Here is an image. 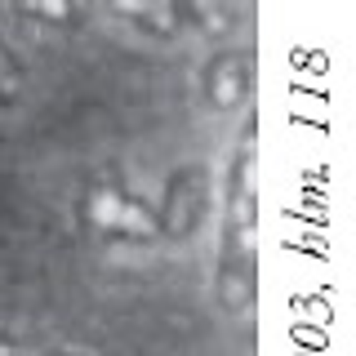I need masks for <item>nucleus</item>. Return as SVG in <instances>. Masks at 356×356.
I'll return each mask as SVG.
<instances>
[{
	"label": "nucleus",
	"mask_w": 356,
	"mask_h": 356,
	"mask_svg": "<svg viewBox=\"0 0 356 356\" xmlns=\"http://www.w3.org/2000/svg\"><path fill=\"white\" fill-rule=\"evenodd\" d=\"M218 294L227 312L254 307V120L241 134L227 178V245L218 267Z\"/></svg>",
	"instance_id": "1"
},
{
	"label": "nucleus",
	"mask_w": 356,
	"mask_h": 356,
	"mask_svg": "<svg viewBox=\"0 0 356 356\" xmlns=\"http://www.w3.org/2000/svg\"><path fill=\"white\" fill-rule=\"evenodd\" d=\"M85 222L103 236H129L143 241L156 232V214L138 196H129L116 178H94L85 192Z\"/></svg>",
	"instance_id": "2"
},
{
	"label": "nucleus",
	"mask_w": 356,
	"mask_h": 356,
	"mask_svg": "<svg viewBox=\"0 0 356 356\" xmlns=\"http://www.w3.org/2000/svg\"><path fill=\"white\" fill-rule=\"evenodd\" d=\"M205 200H209V183H205V170L200 165H187L170 178L165 187V205H161V232L170 241H187L192 232L200 227V214H205Z\"/></svg>",
	"instance_id": "3"
},
{
	"label": "nucleus",
	"mask_w": 356,
	"mask_h": 356,
	"mask_svg": "<svg viewBox=\"0 0 356 356\" xmlns=\"http://www.w3.org/2000/svg\"><path fill=\"white\" fill-rule=\"evenodd\" d=\"M254 89V58L250 54H218L205 67V98L209 107H241Z\"/></svg>",
	"instance_id": "4"
},
{
	"label": "nucleus",
	"mask_w": 356,
	"mask_h": 356,
	"mask_svg": "<svg viewBox=\"0 0 356 356\" xmlns=\"http://www.w3.org/2000/svg\"><path fill=\"white\" fill-rule=\"evenodd\" d=\"M120 14L129 22H138L143 31H152V36H174L178 27H183V14H178V5H120Z\"/></svg>",
	"instance_id": "5"
},
{
	"label": "nucleus",
	"mask_w": 356,
	"mask_h": 356,
	"mask_svg": "<svg viewBox=\"0 0 356 356\" xmlns=\"http://www.w3.org/2000/svg\"><path fill=\"white\" fill-rule=\"evenodd\" d=\"M22 85H27V76H22V63L14 58V54L0 44V107H14Z\"/></svg>",
	"instance_id": "6"
},
{
	"label": "nucleus",
	"mask_w": 356,
	"mask_h": 356,
	"mask_svg": "<svg viewBox=\"0 0 356 356\" xmlns=\"http://www.w3.org/2000/svg\"><path fill=\"white\" fill-rule=\"evenodd\" d=\"M178 14H183V18H192V22H200L205 31H222V27L232 22L227 9H209V5H183Z\"/></svg>",
	"instance_id": "7"
},
{
	"label": "nucleus",
	"mask_w": 356,
	"mask_h": 356,
	"mask_svg": "<svg viewBox=\"0 0 356 356\" xmlns=\"http://www.w3.org/2000/svg\"><path fill=\"white\" fill-rule=\"evenodd\" d=\"M22 14L40 18V22H76V18H81V9H72V5H27Z\"/></svg>",
	"instance_id": "8"
},
{
	"label": "nucleus",
	"mask_w": 356,
	"mask_h": 356,
	"mask_svg": "<svg viewBox=\"0 0 356 356\" xmlns=\"http://www.w3.org/2000/svg\"><path fill=\"white\" fill-rule=\"evenodd\" d=\"M0 356H14V339H0Z\"/></svg>",
	"instance_id": "9"
},
{
	"label": "nucleus",
	"mask_w": 356,
	"mask_h": 356,
	"mask_svg": "<svg viewBox=\"0 0 356 356\" xmlns=\"http://www.w3.org/2000/svg\"><path fill=\"white\" fill-rule=\"evenodd\" d=\"M49 356H81V352H49Z\"/></svg>",
	"instance_id": "10"
},
{
	"label": "nucleus",
	"mask_w": 356,
	"mask_h": 356,
	"mask_svg": "<svg viewBox=\"0 0 356 356\" xmlns=\"http://www.w3.org/2000/svg\"><path fill=\"white\" fill-rule=\"evenodd\" d=\"M81 356H94V352H81Z\"/></svg>",
	"instance_id": "11"
}]
</instances>
